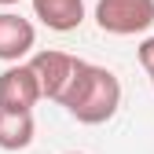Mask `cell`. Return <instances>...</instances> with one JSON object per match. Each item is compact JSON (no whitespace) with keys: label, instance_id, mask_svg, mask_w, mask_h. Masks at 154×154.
<instances>
[{"label":"cell","instance_id":"1","mask_svg":"<svg viewBox=\"0 0 154 154\" xmlns=\"http://www.w3.org/2000/svg\"><path fill=\"white\" fill-rule=\"evenodd\" d=\"M59 106H66V114L77 118L81 125L110 121L114 114H118V106H121V81H118V73L81 59V66H77L73 81L66 85Z\"/></svg>","mask_w":154,"mask_h":154},{"label":"cell","instance_id":"2","mask_svg":"<svg viewBox=\"0 0 154 154\" xmlns=\"http://www.w3.org/2000/svg\"><path fill=\"white\" fill-rule=\"evenodd\" d=\"M95 26L110 37L147 33L154 26V0H99L95 4Z\"/></svg>","mask_w":154,"mask_h":154},{"label":"cell","instance_id":"3","mask_svg":"<svg viewBox=\"0 0 154 154\" xmlns=\"http://www.w3.org/2000/svg\"><path fill=\"white\" fill-rule=\"evenodd\" d=\"M26 66H29V73L37 77L41 99H55V103H59L63 92H66V85L73 81L77 66H81V59L70 55V51H59V48H44V51H37Z\"/></svg>","mask_w":154,"mask_h":154},{"label":"cell","instance_id":"4","mask_svg":"<svg viewBox=\"0 0 154 154\" xmlns=\"http://www.w3.org/2000/svg\"><path fill=\"white\" fill-rule=\"evenodd\" d=\"M37 99H41V88H37V77L29 73L26 63H15L0 73V110L33 114Z\"/></svg>","mask_w":154,"mask_h":154},{"label":"cell","instance_id":"5","mask_svg":"<svg viewBox=\"0 0 154 154\" xmlns=\"http://www.w3.org/2000/svg\"><path fill=\"white\" fill-rule=\"evenodd\" d=\"M33 44H37V29L29 18L15 15V11H0V59L15 66L33 51Z\"/></svg>","mask_w":154,"mask_h":154},{"label":"cell","instance_id":"6","mask_svg":"<svg viewBox=\"0 0 154 154\" xmlns=\"http://www.w3.org/2000/svg\"><path fill=\"white\" fill-rule=\"evenodd\" d=\"M33 18L55 33H70L85 22V0H33Z\"/></svg>","mask_w":154,"mask_h":154},{"label":"cell","instance_id":"7","mask_svg":"<svg viewBox=\"0 0 154 154\" xmlns=\"http://www.w3.org/2000/svg\"><path fill=\"white\" fill-rule=\"evenodd\" d=\"M37 136L33 114H15V110H0V150H26Z\"/></svg>","mask_w":154,"mask_h":154},{"label":"cell","instance_id":"8","mask_svg":"<svg viewBox=\"0 0 154 154\" xmlns=\"http://www.w3.org/2000/svg\"><path fill=\"white\" fill-rule=\"evenodd\" d=\"M140 66L147 70V77H150V85H154V37H147V41L140 44Z\"/></svg>","mask_w":154,"mask_h":154},{"label":"cell","instance_id":"9","mask_svg":"<svg viewBox=\"0 0 154 154\" xmlns=\"http://www.w3.org/2000/svg\"><path fill=\"white\" fill-rule=\"evenodd\" d=\"M11 4H18V0H0V8H11Z\"/></svg>","mask_w":154,"mask_h":154},{"label":"cell","instance_id":"10","mask_svg":"<svg viewBox=\"0 0 154 154\" xmlns=\"http://www.w3.org/2000/svg\"><path fill=\"white\" fill-rule=\"evenodd\" d=\"M66 154H85V150H66Z\"/></svg>","mask_w":154,"mask_h":154}]
</instances>
